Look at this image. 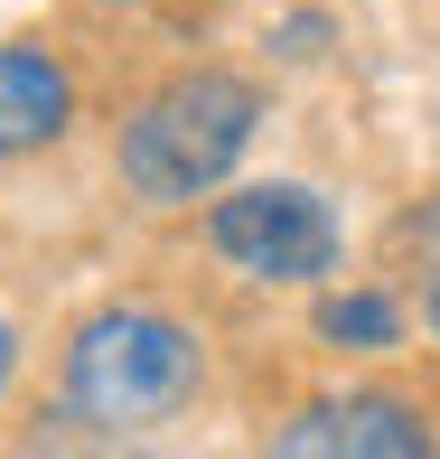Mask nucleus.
<instances>
[{"label":"nucleus","mask_w":440,"mask_h":459,"mask_svg":"<svg viewBox=\"0 0 440 459\" xmlns=\"http://www.w3.org/2000/svg\"><path fill=\"white\" fill-rule=\"evenodd\" d=\"M254 132H263V94L225 66H197V75H169L160 94L132 103V122L113 141V169L141 206H187L254 151Z\"/></svg>","instance_id":"obj_1"},{"label":"nucleus","mask_w":440,"mask_h":459,"mask_svg":"<svg viewBox=\"0 0 440 459\" xmlns=\"http://www.w3.org/2000/svg\"><path fill=\"white\" fill-rule=\"evenodd\" d=\"M66 403L94 431H151L197 403V338L160 309H103L66 347Z\"/></svg>","instance_id":"obj_2"},{"label":"nucleus","mask_w":440,"mask_h":459,"mask_svg":"<svg viewBox=\"0 0 440 459\" xmlns=\"http://www.w3.org/2000/svg\"><path fill=\"white\" fill-rule=\"evenodd\" d=\"M216 254L235 263L244 281H319L338 273V216H328L319 187L300 178H263V187H235V197L206 216Z\"/></svg>","instance_id":"obj_3"},{"label":"nucleus","mask_w":440,"mask_h":459,"mask_svg":"<svg viewBox=\"0 0 440 459\" xmlns=\"http://www.w3.org/2000/svg\"><path fill=\"white\" fill-rule=\"evenodd\" d=\"M281 459H431V422L393 394H328L272 431Z\"/></svg>","instance_id":"obj_4"},{"label":"nucleus","mask_w":440,"mask_h":459,"mask_svg":"<svg viewBox=\"0 0 440 459\" xmlns=\"http://www.w3.org/2000/svg\"><path fill=\"white\" fill-rule=\"evenodd\" d=\"M75 122V75L56 66L47 48H0V160H29L47 151L56 132Z\"/></svg>","instance_id":"obj_5"},{"label":"nucleus","mask_w":440,"mask_h":459,"mask_svg":"<svg viewBox=\"0 0 440 459\" xmlns=\"http://www.w3.org/2000/svg\"><path fill=\"white\" fill-rule=\"evenodd\" d=\"M319 338L375 357V347L403 338V300H393V290H338V300H319Z\"/></svg>","instance_id":"obj_6"},{"label":"nucleus","mask_w":440,"mask_h":459,"mask_svg":"<svg viewBox=\"0 0 440 459\" xmlns=\"http://www.w3.org/2000/svg\"><path fill=\"white\" fill-rule=\"evenodd\" d=\"M403 263H412V290H422V328L440 338V197L422 216H403Z\"/></svg>","instance_id":"obj_7"},{"label":"nucleus","mask_w":440,"mask_h":459,"mask_svg":"<svg viewBox=\"0 0 440 459\" xmlns=\"http://www.w3.org/2000/svg\"><path fill=\"white\" fill-rule=\"evenodd\" d=\"M319 38H328V19H319V10L290 19V29H281V56H319Z\"/></svg>","instance_id":"obj_8"},{"label":"nucleus","mask_w":440,"mask_h":459,"mask_svg":"<svg viewBox=\"0 0 440 459\" xmlns=\"http://www.w3.org/2000/svg\"><path fill=\"white\" fill-rule=\"evenodd\" d=\"M10 366H19V338H10V319H0V394H10Z\"/></svg>","instance_id":"obj_9"}]
</instances>
